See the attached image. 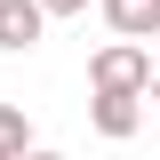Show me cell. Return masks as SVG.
Returning a JSON list of instances; mask_svg holds the SVG:
<instances>
[{
	"mask_svg": "<svg viewBox=\"0 0 160 160\" xmlns=\"http://www.w3.org/2000/svg\"><path fill=\"white\" fill-rule=\"evenodd\" d=\"M144 96H152V112H160V72H152V80H144Z\"/></svg>",
	"mask_w": 160,
	"mask_h": 160,
	"instance_id": "52a82bcc",
	"label": "cell"
},
{
	"mask_svg": "<svg viewBox=\"0 0 160 160\" xmlns=\"http://www.w3.org/2000/svg\"><path fill=\"white\" fill-rule=\"evenodd\" d=\"M24 160H64V152H24Z\"/></svg>",
	"mask_w": 160,
	"mask_h": 160,
	"instance_id": "ba28073f",
	"label": "cell"
},
{
	"mask_svg": "<svg viewBox=\"0 0 160 160\" xmlns=\"http://www.w3.org/2000/svg\"><path fill=\"white\" fill-rule=\"evenodd\" d=\"M88 0H40V16H80Z\"/></svg>",
	"mask_w": 160,
	"mask_h": 160,
	"instance_id": "8992f818",
	"label": "cell"
},
{
	"mask_svg": "<svg viewBox=\"0 0 160 160\" xmlns=\"http://www.w3.org/2000/svg\"><path fill=\"white\" fill-rule=\"evenodd\" d=\"M152 16H160V0H152Z\"/></svg>",
	"mask_w": 160,
	"mask_h": 160,
	"instance_id": "9c48e42d",
	"label": "cell"
},
{
	"mask_svg": "<svg viewBox=\"0 0 160 160\" xmlns=\"http://www.w3.org/2000/svg\"><path fill=\"white\" fill-rule=\"evenodd\" d=\"M96 8H104V24H112L120 40H136V48H144V40L160 32V16H152V0H96Z\"/></svg>",
	"mask_w": 160,
	"mask_h": 160,
	"instance_id": "277c9868",
	"label": "cell"
},
{
	"mask_svg": "<svg viewBox=\"0 0 160 160\" xmlns=\"http://www.w3.org/2000/svg\"><path fill=\"white\" fill-rule=\"evenodd\" d=\"M88 120H96V136H136V128H144V96H96V104H88Z\"/></svg>",
	"mask_w": 160,
	"mask_h": 160,
	"instance_id": "3957f363",
	"label": "cell"
},
{
	"mask_svg": "<svg viewBox=\"0 0 160 160\" xmlns=\"http://www.w3.org/2000/svg\"><path fill=\"white\" fill-rule=\"evenodd\" d=\"M144 80H152V56H144L136 40H112V48H96V64H88V88H96V96H144Z\"/></svg>",
	"mask_w": 160,
	"mask_h": 160,
	"instance_id": "6da1fadb",
	"label": "cell"
},
{
	"mask_svg": "<svg viewBox=\"0 0 160 160\" xmlns=\"http://www.w3.org/2000/svg\"><path fill=\"white\" fill-rule=\"evenodd\" d=\"M40 32H48V16H40V0H0V48H8V56L40 48Z\"/></svg>",
	"mask_w": 160,
	"mask_h": 160,
	"instance_id": "7a4b0ae2",
	"label": "cell"
},
{
	"mask_svg": "<svg viewBox=\"0 0 160 160\" xmlns=\"http://www.w3.org/2000/svg\"><path fill=\"white\" fill-rule=\"evenodd\" d=\"M32 152V120H24V104H0V160H24Z\"/></svg>",
	"mask_w": 160,
	"mask_h": 160,
	"instance_id": "5b68a950",
	"label": "cell"
}]
</instances>
